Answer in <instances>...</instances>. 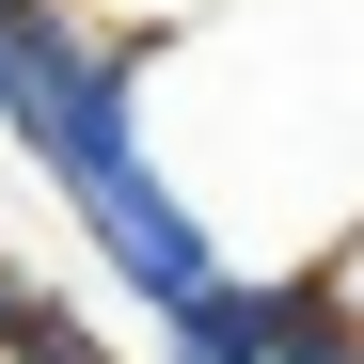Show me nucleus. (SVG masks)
Segmentation results:
<instances>
[{
	"instance_id": "nucleus-1",
	"label": "nucleus",
	"mask_w": 364,
	"mask_h": 364,
	"mask_svg": "<svg viewBox=\"0 0 364 364\" xmlns=\"http://www.w3.org/2000/svg\"><path fill=\"white\" fill-rule=\"evenodd\" d=\"M159 348H174V364H269V348H285V285L222 269L206 301H174V317H159Z\"/></svg>"
},
{
	"instance_id": "nucleus-2",
	"label": "nucleus",
	"mask_w": 364,
	"mask_h": 364,
	"mask_svg": "<svg viewBox=\"0 0 364 364\" xmlns=\"http://www.w3.org/2000/svg\"><path fill=\"white\" fill-rule=\"evenodd\" d=\"M0 364H111L80 317H64V301H32V317H16V348H0Z\"/></svg>"
},
{
	"instance_id": "nucleus-3",
	"label": "nucleus",
	"mask_w": 364,
	"mask_h": 364,
	"mask_svg": "<svg viewBox=\"0 0 364 364\" xmlns=\"http://www.w3.org/2000/svg\"><path fill=\"white\" fill-rule=\"evenodd\" d=\"M32 301H48V285H32L16 254H0V348H16V317H32Z\"/></svg>"
},
{
	"instance_id": "nucleus-4",
	"label": "nucleus",
	"mask_w": 364,
	"mask_h": 364,
	"mask_svg": "<svg viewBox=\"0 0 364 364\" xmlns=\"http://www.w3.org/2000/svg\"><path fill=\"white\" fill-rule=\"evenodd\" d=\"M0 16H16V0H0Z\"/></svg>"
}]
</instances>
